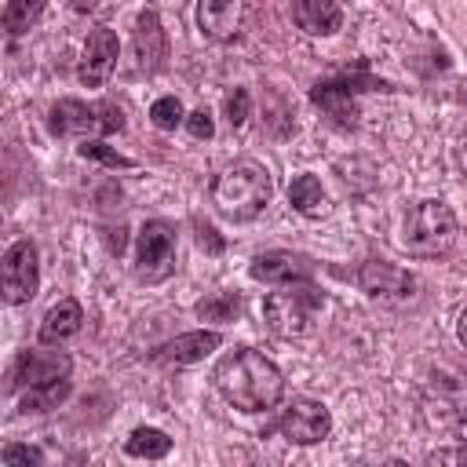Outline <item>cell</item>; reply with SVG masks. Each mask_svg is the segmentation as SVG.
<instances>
[{
	"instance_id": "obj_8",
	"label": "cell",
	"mask_w": 467,
	"mask_h": 467,
	"mask_svg": "<svg viewBox=\"0 0 467 467\" xmlns=\"http://www.w3.org/2000/svg\"><path fill=\"white\" fill-rule=\"evenodd\" d=\"M277 427H281V434H285L288 441H296V445H317V441L328 438L332 416H328V409H325L321 401H314V398H292V401L285 405Z\"/></svg>"
},
{
	"instance_id": "obj_14",
	"label": "cell",
	"mask_w": 467,
	"mask_h": 467,
	"mask_svg": "<svg viewBox=\"0 0 467 467\" xmlns=\"http://www.w3.org/2000/svg\"><path fill=\"white\" fill-rule=\"evenodd\" d=\"M248 7L241 0H204L197 7V26L208 40H234L244 29Z\"/></svg>"
},
{
	"instance_id": "obj_27",
	"label": "cell",
	"mask_w": 467,
	"mask_h": 467,
	"mask_svg": "<svg viewBox=\"0 0 467 467\" xmlns=\"http://www.w3.org/2000/svg\"><path fill=\"white\" fill-rule=\"evenodd\" d=\"M226 120H230V128H241L248 120V91L244 88H237L234 95H226Z\"/></svg>"
},
{
	"instance_id": "obj_1",
	"label": "cell",
	"mask_w": 467,
	"mask_h": 467,
	"mask_svg": "<svg viewBox=\"0 0 467 467\" xmlns=\"http://www.w3.org/2000/svg\"><path fill=\"white\" fill-rule=\"evenodd\" d=\"M219 394L241 409V412H266L281 401L285 394V376L281 368L263 354V350H252V347H237L230 350L215 372H212Z\"/></svg>"
},
{
	"instance_id": "obj_15",
	"label": "cell",
	"mask_w": 467,
	"mask_h": 467,
	"mask_svg": "<svg viewBox=\"0 0 467 467\" xmlns=\"http://www.w3.org/2000/svg\"><path fill=\"white\" fill-rule=\"evenodd\" d=\"M248 274L255 281H281V285H288V281H310L314 277V263L306 255H296V252H263V255L252 259Z\"/></svg>"
},
{
	"instance_id": "obj_28",
	"label": "cell",
	"mask_w": 467,
	"mask_h": 467,
	"mask_svg": "<svg viewBox=\"0 0 467 467\" xmlns=\"http://www.w3.org/2000/svg\"><path fill=\"white\" fill-rule=\"evenodd\" d=\"M186 131H190L193 139H212V135H215L212 113H208V109H193V113H186Z\"/></svg>"
},
{
	"instance_id": "obj_16",
	"label": "cell",
	"mask_w": 467,
	"mask_h": 467,
	"mask_svg": "<svg viewBox=\"0 0 467 467\" xmlns=\"http://www.w3.org/2000/svg\"><path fill=\"white\" fill-rule=\"evenodd\" d=\"M292 18L310 36H328L343 26V7L332 0H299V4H292Z\"/></svg>"
},
{
	"instance_id": "obj_11",
	"label": "cell",
	"mask_w": 467,
	"mask_h": 467,
	"mask_svg": "<svg viewBox=\"0 0 467 467\" xmlns=\"http://www.w3.org/2000/svg\"><path fill=\"white\" fill-rule=\"evenodd\" d=\"M73 361L62 350H22L11 372V387H44V383H58L69 379Z\"/></svg>"
},
{
	"instance_id": "obj_21",
	"label": "cell",
	"mask_w": 467,
	"mask_h": 467,
	"mask_svg": "<svg viewBox=\"0 0 467 467\" xmlns=\"http://www.w3.org/2000/svg\"><path fill=\"white\" fill-rule=\"evenodd\" d=\"M66 398H69V379H58V383H44V387L26 390L22 401H18V409H22V412H51V409H58Z\"/></svg>"
},
{
	"instance_id": "obj_3",
	"label": "cell",
	"mask_w": 467,
	"mask_h": 467,
	"mask_svg": "<svg viewBox=\"0 0 467 467\" xmlns=\"http://www.w3.org/2000/svg\"><path fill=\"white\" fill-rule=\"evenodd\" d=\"M456 234H460V226H456V215L445 201H420L405 215L401 248L416 259H438V255L452 252Z\"/></svg>"
},
{
	"instance_id": "obj_23",
	"label": "cell",
	"mask_w": 467,
	"mask_h": 467,
	"mask_svg": "<svg viewBox=\"0 0 467 467\" xmlns=\"http://www.w3.org/2000/svg\"><path fill=\"white\" fill-rule=\"evenodd\" d=\"M44 11V4H29V0H11L4 11H0V22H4V29L11 33V36H18V33H26L29 26H33V18Z\"/></svg>"
},
{
	"instance_id": "obj_30",
	"label": "cell",
	"mask_w": 467,
	"mask_h": 467,
	"mask_svg": "<svg viewBox=\"0 0 467 467\" xmlns=\"http://www.w3.org/2000/svg\"><path fill=\"white\" fill-rule=\"evenodd\" d=\"M197 241H201V248H208L212 255H219L226 244H223V237H215V230L208 226V223H197Z\"/></svg>"
},
{
	"instance_id": "obj_18",
	"label": "cell",
	"mask_w": 467,
	"mask_h": 467,
	"mask_svg": "<svg viewBox=\"0 0 467 467\" xmlns=\"http://www.w3.org/2000/svg\"><path fill=\"white\" fill-rule=\"evenodd\" d=\"M80 325H84L80 303H77V299H58V303L44 314V321H40V343H62V339L77 336Z\"/></svg>"
},
{
	"instance_id": "obj_9",
	"label": "cell",
	"mask_w": 467,
	"mask_h": 467,
	"mask_svg": "<svg viewBox=\"0 0 467 467\" xmlns=\"http://www.w3.org/2000/svg\"><path fill=\"white\" fill-rule=\"evenodd\" d=\"M358 285H361V292H365V296H372V299L401 303V299H409V296H412L416 277H412L409 270L394 266V263L368 259V263H361V270H358Z\"/></svg>"
},
{
	"instance_id": "obj_26",
	"label": "cell",
	"mask_w": 467,
	"mask_h": 467,
	"mask_svg": "<svg viewBox=\"0 0 467 467\" xmlns=\"http://www.w3.org/2000/svg\"><path fill=\"white\" fill-rule=\"evenodd\" d=\"M0 456L7 467H40V460H44V452L36 445H22V441H7Z\"/></svg>"
},
{
	"instance_id": "obj_25",
	"label": "cell",
	"mask_w": 467,
	"mask_h": 467,
	"mask_svg": "<svg viewBox=\"0 0 467 467\" xmlns=\"http://www.w3.org/2000/svg\"><path fill=\"white\" fill-rule=\"evenodd\" d=\"M77 153H80V157H88V161L109 164V168H131V157H124V153H117L113 146H106V142H95V139H84V142L77 146Z\"/></svg>"
},
{
	"instance_id": "obj_32",
	"label": "cell",
	"mask_w": 467,
	"mask_h": 467,
	"mask_svg": "<svg viewBox=\"0 0 467 467\" xmlns=\"http://www.w3.org/2000/svg\"><path fill=\"white\" fill-rule=\"evenodd\" d=\"M456 332H460V343L467 347V306H463V314H460V325H456Z\"/></svg>"
},
{
	"instance_id": "obj_7",
	"label": "cell",
	"mask_w": 467,
	"mask_h": 467,
	"mask_svg": "<svg viewBox=\"0 0 467 467\" xmlns=\"http://www.w3.org/2000/svg\"><path fill=\"white\" fill-rule=\"evenodd\" d=\"M36 285H40L36 248H33V241H15L4 252V303L7 306L29 303L36 296Z\"/></svg>"
},
{
	"instance_id": "obj_31",
	"label": "cell",
	"mask_w": 467,
	"mask_h": 467,
	"mask_svg": "<svg viewBox=\"0 0 467 467\" xmlns=\"http://www.w3.org/2000/svg\"><path fill=\"white\" fill-rule=\"evenodd\" d=\"M456 164H460V171L467 175V139H460V146H456Z\"/></svg>"
},
{
	"instance_id": "obj_13",
	"label": "cell",
	"mask_w": 467,
	"mask_h": 467,
	"mask_svg": "<svg viewBox=\"0 0 467 467\" xmlns=\"http://www.w3.org/2000/svg\"><path fill=\"white\" fill-rule=\"evenodd\" d=\"M131 47H135V66L139 73H157L168 58V36H164V26L157 18V11H142L135 18V36H131Z\"/></svg>"
},
{
	"instance_id": "obj_10",
	"label": "cell",
	"mask_w": 467,
	"mask_h": 467,
	"mask_svg": "<svg viewBox=\"0 0 467 467\" xmlns=\"http://www.w3.org/2000/svg\"><path fill=\"white\" fill-rule=\"evenodd\" d=\"M372 88H379V91H390V84H387V80H372V77H336V80H325V84H317V88L310 91V99H314L317 106H325V109H328L336 120H343V124H354L358 109H354L350 95H354V91H372Z\"/></svg>"
},
{
	"instance_id": "obj_34",
	"label": "cell",
	"mask_w": 467,
	"mask_h": 467,
	"mask_svg": "<svg viewBox=\"0 0 467 467\" xmlns=\"http://www.w3.org/2000/svg\"><path fill=\"white\" fill-rule=\"evenodd\" d=\"M379 467H409L405 460H387V463H379Z\"/></svg>"
},
{
	"instance_id": "obj_35",
	"label": "cell",
	"mask_w": 467,
	"mask_h": 467,
	"mask_svg": "<svg viewBox=\"0 0 467 467\" xmlns=\"http://www.w3.org/2000/svg\"><path fill=\"white\" fill-rule=\"evenodd\" d=\"M66 467H80V463H77V460H69V463H66Z\"/></svg>"
},
{
	"instance_id": "obj_6",
	"label": "cell",
	"mask_w": 467,
	"mask_h": 467,
	"mask_svg": "<svg viewBox=\"0 0 467 467\" xmlns=\"http://www.w3.org/2000/svg\"><path fill=\"white\" fill-rule=\"evenodd\" d=\"M175 270V226L164 219H150L139 230V255H135V277L146 285H157L171 277Z\"/></svg>"
},
{
	"instance_id": "obj_5",
	"label": "cell",
	"mask_w": 467,
	"mask_h": 467,
	"mask_svg": "<svg viewBox=\"0 0 467 467\" xmlns=\"http://www.w3.org/2000/svg\"><path fill=\"white\" fill-rule=\"evenodd\" d=\"M124 128V113L113 102L88 106L80 99H62L51 106V131L55 135H109Z\"/></svg>"
},
{
	"instance_id": "obj_17",
	"label": "cell",
	"mask_w": 467,
	"mask_h": 467,
	"mask_svg": "<svg viewBox=\"0 0 467 467\" xmlns=\"http://www.w3.org/2000/svg\"><path fill=\"white\" fill-rule=\"evenodd\" d=\"M219 347V332H186V336H175L171 343H164L157 350L161 361H175V365H193V361H204L212 350Z\"/></svg>"
},
{
	"instance_id": "obj_12",
	"label": "cell",
	"mask_w": 467,
	"mask_h": 467,
	"mask_svg": "<svg viewBox=\"0 0 467 467\" xmlns=\"http://www.w3.org/2000/svg\"><path fill=\"white\" fill-rule=\"evenodd\" d=\"M117 51H120V44H117V33L113 29H106V26L91 29L88 33V44H84V55H80V66H77L80 84L84 88H102L106 77L113 73Z\"/></svg>"
},
{
	"instance_id": "obj_19",
	"label": "cell",
	"mask_w": 467,
	"mask_h": 467,
	"mask_svg": "<svg viewBox=\"0 0 467 467\" xmlns=\"http://www.w3.org/2000/svg\"><path fill=\"white\" fill-rule=\"evenodd\" d=\"M288 201L303 215H325V208H328L325 204V190H321V182L314 175H296L288 182Z\"/></svg>"
},
{
	"instance_id": "obj_29",
	"label": "cell",
	"mask_w": 467,
	"mask_h": 467,
	"mask_svg": "<svg viewBox=\"0 0 467 467\" xmlns=\"http://www.w3.org/2000/svg\"><path fill=\"white\" fill-rule=\"evenodd\" d=\"M427 467H467V445H456V449H438V452H431Z\"/></svg>"
},
{
	"instance_id": "obj_4",
	"label": "cell",
	"mask_w": 467,
	"mask_h": 467,
	"mask_svg": "<svg viewBox=\"0 0 467 467\" xmlns=\"http://www.w3.org/2000/svg\"><path fill=\"white\" fill-rule=\"evenodd\" d=\"M321 303H325V296L310 281H288V285H281L277 292H270L263 299V321H266V328L274 336L296 339V336H303L310 328V321L321 310Z\"/></svg>"
},
{
	"instance_id": "obj_20",
	"label": "cell",
	"mask_w": 467,
	"mask_h": 467,
	"mask_svg": "<svg viewBox=\"0 0 467 467\" xmlns=\"http://www.w3.org/2000/svg\"><path fill=\"white\" fill-rule=\"evenodd\" d=\"M124 449H128V456H139V460H161L171 452V438L157 427H139V431H131Z\"/></svg>"
},
{
	"instance_id": "obj_2",
	"label": "cell",
	"mask_w": 467,
	"mask_h": 467,
	"mask_svg": "<svg viewBox=\"0 0 467 467\" xmlns=\"http://www.w3.org/2000/svg\"><path fill=\"white\" fill-rule=\"evenodd\" d=\"M274 197V179L259 161H237L230 164L215 186H212V204L219 215H226L230 223H248L255 219Z\"/></svg>"
},
{
	"instance_id": "obj_33",
	"label": "cell",
	"mask_w": 467,
	"mask_h": 467,
	"mask_svg": "<svg viewBox=\"0 0 467 467\" xmlns=\"http://www.w3.org/2000/svg\"><path fill=\"white\" fill-rule=\"evenodd\" d=\"M460 438H463V445H467V409H463V416H460Z\"/></svg>"
},
{
	"instance_id": "obj_24",
	"label": "cell",
	"mask_w": 467,
	"mask_h": 467,
	"mask_svg": "<svg viewBox=\"0 0 467 467\" xmlns=\"http://www.w3.org/2000/svg\"><path fill=\"white\" fill-rule=\"evenodd\" d=\"M150 120L161 128V131H175L186 117H182V102L175 95H161L153 106H150Z\"/></svg>"
},
{
	"instance_id": "obj_22",
	"label": "cell",
	"mask_w": 467,
	"mask_h": 467,
	"mask_svg": "<svg viewBox=\"0 0 467 467\" xmlns=\"http://www.w3.org/2000/svg\"><path fill=\"white\" fill-rule=\"evenodd\" d=\"M237 314H241V296L237 292H215V296L197 303L201 321H234Z\"/></svg>"
}]
</instances>
